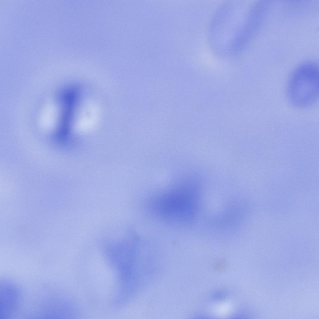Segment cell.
I'll return each mask as SVG.
<instances>
[{"label":"cell","mask_w":319,"mask_h":319,"mask_svg":"<svg viewBox=\"0 0 319 319\" xmlns=\"http://www.w3.org/2000/svg\"><path fill=\"white\" fill-rule=\"evenodd\" d=\"M319 68L315 63L307 62L298 66L288 81V98L294 106L309 107L317 101L319 96Z\"/></svg>","instance_id":"6da1fadb"},{"label":"cell","mask_w":319,"mask_h":319,"mask_svg":"<svg viewBox=\"0 0 319 319\" xmlns=\"http://www.w3.org/2000/svg\"><path fill=\"white\" fill-rule=\"evenodd\" d=\"M15 285L8 281H3L1 284V317L11 316L18 309L20 295Z\"/></svg>","instance_id":"7a4b0ae2"},{"label":"cell","mask_w":319,"mask_h":319,"mask_svg":"<svg viewBox=\"0 0 319 319\" xmlns=\"http://www.w3.org/2000/svg\"><path fill=\"white\" fill-rule=\"evenodd\" d=\"M164 198L162 203L161 209L165 213L171 216L181 217L183 216L186 211H188L189 198L187 195L181 193H174Z\"/></svg>","instance_id":"3957f363"}]
</instances>
